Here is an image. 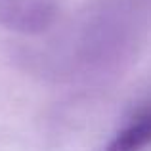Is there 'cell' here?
<instances>
[{"label": "cell", "mask_w": 151, "mask_h": 151, "mask_svg": "<svg viewBox=\"0 0 151 151\" xmlns=\"http://www.w3.org/2000/svg\"><path fill=\"white\" fill-rule=\"evenodd\" d=\"M151 144V105L119 130L103 151H142Z\"/></svg>", "instance_id": "obj_2"}, {"label": "cell", "mask_w": 151, "mask_h": 151, "mask_svg": "<svg viewBox=\"0 0 151 151\" xmlns=\"http://www.w3.org/2000/svg\"><path fill=\"white\" fill-rule=\"evenodd\" d=\"M58 14V0H0V25L19 35L46 33Z\"/></svg>", "instance_id": "obj_1"}]
</instances>
